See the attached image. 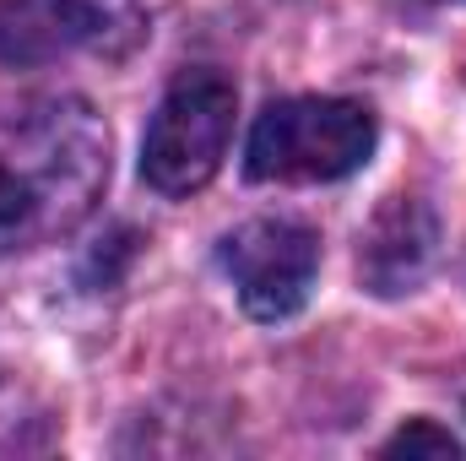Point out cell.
<instances>
[{"instance_id": "obj_1", "label": "cell", "mask_w": 466, "mask_h": 461, "mask_svg": "<svg viewBox=\"0 0 466 461\" xmlns=\"http://www.w3.org/2000/svg\"><path fill=\"white\" fill-rule=\"evenodd\" d=\"M109 179V130L82 98H33L0 115V250L71 233Z\"/></svg>"}, {"instance_id": "obj_2", "label": "cell", "mask_w": 466, "mask_h": 461, "mask_svg": "<svg viewBox=\"0 0 466 461\" xmlns=\"http://www.w3.org/2000/svg\"><path fill=\"white\" fill-rule=\"evenodd\" d=\"M374 115L352 98H282L266 104L244 147L249 179H348L374 152Z\"/></svg>"}, {"instance_id": "obj_3", "label": "cell", "mask_w": 466, "mask_h": 461, "mask_svg": "<svg viewBox=\"0 0 466 461\" xmlns=\"http://www.w3.org/2000/svg\"><path fill=\"white\" fill-rule=\"evenodd\" d=\"M233 109H238V93H233L228 77H218V71L179 77L168 87V98L157 104V115L147 125V141H141L147 185L163 196L201 190L228 158Z\"/></svg>"}, {"instance_id": "obj_4", "label": "cell", "mask_w": 466, "mask_h": 461, "mask_svg": "<svg viewBox=\"0 0 466 461\" xmlns=\"http://www.w3.org/2000/svg\"><path fill=\"white\" fill-rule=\"evenodd\" d=\"M218 261L255 321H288L309 304L320 271V239L293 218H255L223 239Z\"/></svg>"}, {"instance_id": "obj_5", "label": "cell", "mask_w": 466, "mask_h": 461, "mask_svg": "<svg viewBox=\"0 0 466 461\" xmlns=\"http://www.w3.org/2000/svg\"><path fill=\"white\" fill-rule=\"evenodd\" d=\"M125 22V0H0V66H49L76 49H104Z\"/></svg>"}, {"instance_id": "obj_6", "label": "cell", "mask_w": 466, "mask_h": 461, "mask_svg": "<svg viewBox=\"0 0 466 461\" xmlns=\"http://www.w3.org/2000/svg\"><path fill=\"white\" fill-rule=\"evenodd\" d=\"M434 250H440V223L434 212L418 201V196H390L374 223L358 244V277L369 293L380 299H396V293H412L429 266H434Z\"/></svg>"}, {"instance_id": "obj_7", "label": "cell", "mask_w": 466, "mask_h": 461, "mask_svg": "<svg viewBox=\"0 0 466 461\" xmlns=\"http://www.w3.org/2000/svg\"><path fill=\"white\" fill-rule=\"evenodd\" d=\"M385 456H429V461H456L461 456V440L451 435V429H440L434 418H412V424H401L390 440H385Z\"/></svg>"}]
</instances>
